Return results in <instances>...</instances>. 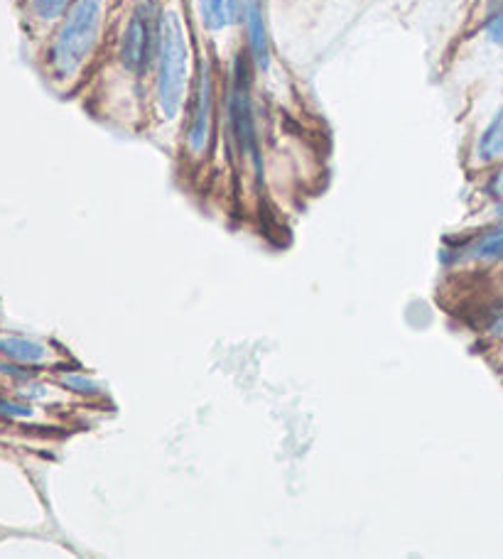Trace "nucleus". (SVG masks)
I'll return each instance as SVG.
<instances>
[{
	"label": "nucleus",
	"mask_w": 503,
	"mask_h": 559,
	"mask_svg": "<svg viewBox=\"0 0 503 559\" xmlns=\"http://www.w3.org/2000/svg\"><path fill=\"white\" fill-rule=\"evenodd\" d=\"M189 42L185 25L177 10L167 8L160 13L158 50H155V101L167 121L177 118L187 106L192 77H189Z\"/></svg>",
	"instance_id": "obj_1"
},
{
	"label": "nucleus",
	"mask_w": 503,
	"mask_h": 559,
	"mask_svg": "<svg viewBox=\"0 0 503 559\" xmlns=\"http://www.w3.org/2000/svg\"><path fill=\"white\" fill-rule=\"evenodd\" d=\"M104 27V0H74L50 47L52 77L74 79L99 45Z\"/></svg>",
	"instance_id": "obj_2"
},
{
	"label": "nucleus",
	"mask_w": 503,
	"mask_h": 559,
	"mask_svg": "<svg viewBox=\"0 0 503 559\" xmlns=\"http://www.w3.org/2000/svg\"><path fill=\"white\" fill-rule=\"evenodd\" d=\"M253 69L256 67L246 52L236 57L229 79V94H226V113H229V130L236 153L246 162L248 170L261 175V143H258L256 113H253Z\"/></svg>",
	"instance_id": "obj_3"
},
{
	"label": "nucleus",
	"mask_w": 503,
	"mask_h": 559,
	"mask_svg": "<svg viewBox=\"0 0 503 559\" xmlns=\"http://www.w3.org/2000/svg\"><path fill=\"white\" fill-rule=\"evenodd\" d=\"M214 69L207 57L199 59L194 72L192 89L187 99L185 118V150L192 160H204L212 148V128H214Z\"/></svg>",
	"instance_id": "obj_4"
},
{
	"label": "nucleus",
	"mask_w": 503,
	"mask_h": 559,
	"mask_svg": "<svg viewBox=\"0 0 503 559\" xmlns=\"http://www.w3.org/2000/svg\"><path fill=\"white\" fill-rule=\"evenodd\" d=\"M158 23L160 13L153 8V3L145 0L135 5L123 27L121 42H118V62L135 79H143L145 74L153 72L155 50H158Z\"/></svg>",
	"instance_id": "obj_5"
},
{
	"label": "nucleus",
	"mask_w": 503,
	"mask_h": 559,
	"mask_svg": "<svg viewBox=\"0 0 503 559\" xmlns=\"http://www.w3.org/2000/svg\"><path fill=\"white\" fill-rule=\"evenodd\" d=\"M243 27H246V54L256 69H268L270 57V35L263 15V0H243Z\"/></svg>",
	"instance_id": "obj_6"
},
{
	"label": "nucleus",
	"mask_w": 503,
	"mask_h": 559,
	"mask_svg": "<svg viewBox=\"0 0 503 559\" xmlns=\"http://www.w3.org/2000/svg\"><path fill=\"white\" fill-rule=\"evenodd\" d=\"M197 13L209 32L243 23V0H197Z\"/></svg>",
	"instance_id": "obj_7"
},
{
	"label": "nucleus",
	"mask_w": 503,
	"mask_h": 559,
	"mask_svg": "<svg viewBox=\"0 0 503 559\" xmlns=\"http://www.w3.org/2000/svg\"><path fill=\"white\" fill-rule=\"evenodd\" d=\"M0 354L8 356L10 361L25 363V366H37V363H45L50 351L47 346L37 344L32 339H20V336H5L0 339Z\"/></svg>",
	"instance_id": "obj_8"
},
{
	"label": "nucleus",
	"mask_w": 503,
	"mask_h": 559,
	"mask_svg": "<svg viewBox=\"0 0 503 559\" xmlns=\"http://www.w3.org/2000/svg\"><path fill=\"white\" fill-rule=\"evenodd\" d=\"M477 155L481 162H494L499 160V157H503V106L494 116V121H491L484 133H481Z\"/></svg>",
	"instance_id": "obj_9"
},
{
	"label": "nucleus",
	"mask_w": 503,
	"mask_h": 559,
	"mask_svg": "<svg viewBox=\"0 0 503 559\" xmlns=\"http://www.w3.org/2000/svg\"><path fill=\"white\" fill-rule=\"evenodd\" d=\"M464 253H467L469 260H479V263H496V260H503V226L479 236Z\"/></svg>",
	"instance_id": "obj_10"
},
{
	"label": "nucleus",
	"mask_w": 503,
	"mask_h": 559,
	"mask_svg": "<svg viewBox=\"0 0 503 559\" xmlns=\"http://www.w3.org/2000/svg\"><path fill=\"white\" fill-rule=\"evenodd\" d=\"M62 385L67 390H72V393L86 395V398H99V395L104 393V388H101L94 378L86 376V373L81 371H72L67 373V376H62Z\"/></svg>",
	"instance_id": "obj_11"
},
{
	"label": "nucleus",
	"mask_w": 503,
	"mask_h": 559,
	"mask_svg": "<svg viewBox=\"0 0 503 559\" xmlns=\"http://www.w3.org/2000/svg\"><path fill=\"white\" fill-rule=\"evenodd\" d=\"M484 32H486V37H489L491 45L501 47L503 50V0H491L489 3Z\"/></svg>",
	"instance_id": "obj_12"
},
{
	"label": "nucleus",
	"mask_w": 503,
	"mask_h": 559,
	"mask_svg": "<svg viewBox=\"0 0 503 559\" xmlns=\"http://www.w3.org/2000/svg\"><path fill=\"white\" fill-rule=\"evenodd\" d=\"M74 0H32V10L40 20H57L69 10Z\"/></svg>",
	"instance_id": "obj_13"
},
{
	"label": "nucleus",
	"mask_w": 503,
	"mask_h": 559,
	"mask_svg": "<svg viewBox=\"0 0 503 559\" xmlns=\"http://www.w3.org/2000/svg\"><path fill=\"white\" fill-rule=\"evenodd\" d=\"M0 415L8 417H32V410L27 405L10 403V400H0Z\"/></svg>",
	"instance_id": "obj_14"
},
{
	"label": "nucleus",
	"mask_w": 503,
	"mask_h": 559,
	"mask_svg": "<svg viewBox=\"0 0 503 559\" xmlns=\"http://www.w3.org/2000/svg\"><path fill=\"white\" fill-rule=\"evenodd\" d=\"M496 211H499V216H503V202L499 204V209H496Z\"/></svg>",
	"instance_id": "obj_15"
}]
</instances>
